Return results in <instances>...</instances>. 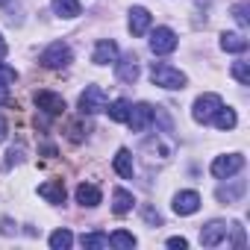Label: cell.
<instances>
[{"label": "cell", "mask_w": 250, "mask_h": 250, "mask_svg": "<svg viewBox=\"0 0 250 250\" xmlns=\"http://www.w3.org/2000/svg\"><path fill=\"white\" fill-rule=\"evenodd\" d=\"M150 80H153V85H162V88H171V91L186 88V83H188V77L180 68L168 65V62H153L150 65Z\"/></svg>", "instance_id": "1"}, {"label": "cell", "mask_w": 250, "mask_h": 250, "mask_svg": "<svg viewBox=\"0 0 250 250\" xmlns=\"http://www.w3.org/2000/svg\"><path fill=\"white\" fill-rule=\"evenodd\" d=\"M71 59H74V53H71V47H68L65 42H53V44L39 56V62H42L44 68H50V71H62V68H68Z\"/></svg>", "instance_id": "2"}, {"label": "cell", "mask_w": 250, "mask_h": 250, "mask_svg": "<svg viewBox=\"0 0 250 250\" xmlns=\"http://www.w3.org/2000/svg\"><path fill=\"white\" fill-rule=\"evenodd\" d=\"M109 106V97L100 85H85V91L80 94V112L83 115H97Z\"/></svg>", "instance_id": "3"}, {"label": "cell", "mask_w": 250, "mask_h": 250, "mask_svg": "<svg viewBox=\"0 0 250 250\" xmlns=\"http://www.w3.org/2000/svg\"><path fill=\"white\" fill-rule=\"evenodd\" d=\"M221 106H224V100H221L218 94H212V91H209V94H200V97L194 100V106H191V118H194L197 124H209L212 115H215Z\"/></svg>", "instance_id": "4"}, {"label": "cell", "mask_w": 250, "mask_h": 250, "mask_svg": "<svg viewBox=\"0 0 250 250\" xmlns=\"http://www.w3.org/2000/svg\"><path fill=\"white\" fill-rule=\"evenodd\" d=\"M244 168V156L241 153H227V156H215V162H212V177L215 180H229L232 174H238Z\"/></svg>", "instance_id": "5"}, {"label": "cell", "mask_w": 250, "mask_h": 250, "mask_svg": "<svg viewBox=\"0 0 250 250\" xmlns=\"http://www.w3.org/2000/svg\"><path fill=\"white\" fill-rule=\"evenodd\" d=\"M177 33L174 30H168V27H156L153 33H150V50L156 53V56H165V53H174L177 50Z\"/></svg>", "instance_id": "6"}, {"label": "cell", "mask_w": 250, "mask_h": 250, "mask_svg": "<svg viewBox=\"0 0 250 250\" xmlns=\"http://www.w3.org/2000/svg\"><path fill=\"white\" fill-rule=\"evenodd\" d=\"M153 118H156V112H153L150 103H136V106H130V118H127V124H130V130H133V133H145L150 124H153Z\"/></svg>", "instance_id": "7"}, {"label": "cell", "mask_w": 250, "mask_h": 250, "mask_svg": "<svg viewBox=\"0 0 250 250\" xmlns=\"http://www.w3.org/2000/svg\"><path fill=\"white\" fill-rule=\"evenodd\" d=\"M227 232H229V227H227L224 221H212V224H206V227L200 229V244H203V247H218V244L227 238Z\"/></svg>", "instance_id": "8"}, {"label": "cell", "mask_w": 250, "mask_h": 250, "mask_svg": "<svg viewBox=\"0 0 250 250\" xmlns=\"http://www.w3.org/2000/svg\"><path fill=\"white\" fill-rule=\"evenodd\" d=\"M36 106L47 115H62L65 112V100L56 91H36Z\"/></svg>", "instance_id": "9"}, {"label": "cell", "mask_w": 250, "mask_h": 250, "mask_svg": "<svg viewBox=\"0 0 250 250\" xmlns=\"http://www.w3.org/2000/svg\"><path fill=\"white\" fill-rule=\"evenodd\" d=\"M115 74H118L121 83H130V85H133V83L139 80V59H136L133 53H127L121 62H115Z\"/></svg>", "instance_id": "10"}, {"label": "cell", "mask_w": 250, "mask_h": 250, "mask_svg": "<svg viewBox=\"0 0 250 250\" xmlns=\"http://www.w3.org/2000/svg\"><path fill=\"white\" fill-rule=\"evenodd\" d=\"M115 59H118V44L112 39H100L97 47H94V53H91V62L94 65H109Z\"/></svg>", "instance_id": "11"}, {"label": "cell", "mask_w": 250, "mask_h": 250, "mask_svg": "<svg viewBox=\"0 0 250 250\" xmlns=\"http://www.w3.org/2000/svg\"><path fill=\"white\" fill-rule=\"evenodd\" d=\"M200 209V194L197 191H180L174 197V212L177 215H194Z\"/></svg>", "instance_id": "12"}, {"label": "cell", "mask_w": 250, "mask_h": 250, "mask_svg": "<svg viewBox=\"0 0 250 250\" xmlns=\"http://www.w3.org/2000/svg\"><path fill=\"white\" fill-rule=\"evenodd\" d=\"M150 12L145 9V6H133L130 9V33L133 36H145L147 30H150Z\"/></svg>", "instance_id": "13"}, {"label": "cell", "mask_w": 250, "mask_h": 250, "mask_svg": "<svg viewBox=\"0 0 250 250\" xmlns=\"http://www.w3.org/2000/svg\"><path fill=\"white\" fill-rule=\"evenodd\" d=\"M39 194H42L47 203H53V206H62V203H65V186H62V180L42 183V186H39Z\"/></svg>", "instance_id": "14"}, {"label": "cell", "mask_w": 250, "mask_h": 250, "mask_svg": "<svg viewBox=\"0 0 250 250\" xmlns=\"http://www.w3.org/2000/svg\"><path fill=\"white\" fill-rule=\"evenodd\" d=\"M100 188L97 186H91V183H80L77 186V203L80 206H88V209H94V206H100Z\"/></svg>", "instance_id": "15"}, {"label": "cell", "mask_w": 250, "mask_h": 250, "mask_svg": "<svg viewBox=\"0 0 250 250\" xmlns=\"http://www.w3.org/2000/svg\"><path fill=\"white\" fill-rule=\"evenodd\" d=\"M112 165H115V171H118L124 180H133V171H136V168H133V153H130L127 147H121V150L115 153V162H112Z\"/></svg>", "instance_id": "16"}, {"label": "cell", "mask_w": 250, "mask_h": 250, "mask_svg": "<svg viewBox=\"0 0 250 250\" xmlns=\"http://www.w3.org/2000/svg\"><path fill=\"white\" fill-rule=\"evenodd\" d=\"M133 203H136V200H133V194H130L127 188H115V191H112V212H115V215H127V212L133 209Z\"/></svg>", "instance_id": "17"}, {"label": "cell", "mask_w": 250, "mask_h": 250, "mask_svg": "<svg viewBox=\"0 0 250 250\" xmlns=\"http://www.w3.org/2000/svg\"><path fill=\"white\" fill-rule=\"evenodd\" d=\"M221 50H227V53H244L247 50V39L241 33H224L221 36Z\"/></svg>", "instance_id": "18"}, {"label": "cell", "mask_w": 250, "mask_h": 250, "mask_svg": "<svg viewBox=\"0 0 250 250\" xmlns=\"http://www.w3.org/2000/svg\"><path fill=\"white\" fill-rule=\"evenodd\" d=\"M212 121H215V127H218V130H232L235 124H238L235 109H229V106H221V109L212 115Z\"/></svg>", "instance_id": "19"}, {"label": "cell", "mask_w": 250, "mask_h": 250, "mask_svg": "<svg viewBox=\"0 0 250 250\" xmlns=\"http://www.w3.org/2000/svg\"><path fill=\"white\" fill-rule=\"evenodd\" d=\"M109 118L112 121H118V124H127V118H130V100H124V97H118L115 103H109Z\"/></svg>", "instance_id": "20"}, {"label": "cell", "mask_w": 250, "mask_h": 250, "mask_svg": "<svg viewBox=\"0 0 250 250\" xmlns=\"http://www.w3.org/2000/svg\"><path fill=\"white\" fill-rule=\"evenodd\" d=\"M53 12L59 18H77L80 15V0H53Z\"/></svg>", "instance_id": "21"}, {"label": "cell", "mask_w": 250, "mask_h": 250, "mask_svg": "<svg viewBox=\"0 0 250 250\" xmlns=\"http://www.w3.org/2000/svg\"><path fill=\"white\" fill-rule=\"evenodd\" d=\"M80 244L88 247V250H103V247H109V235L106 232H88V235L80 238Z\"/></svg>", "instance_id": "22"}, {"label": "cell", "mask_w": 250, "mask_h": 250, "mask_svg": "<svg viewBox=\"0 0 250 250\" xmlns=\"http://www.w3.org/2000/svg\"><path fill=\"white\" fill-rule=\"evenodd\" d=\"M109 244H115V247H121V250H130V247H136V235L127 232V229H118V232L109 235Z\"/></svg>", "instance_id": "23"}, {"label": "cell", "mask_w": 250, "mask_h": 250, "mask_svg": "<svg viewBox=\"0 0 250 250\" xmlns=\"http://www.w3.org/2000/svg\"><path fill=\"white\" fill-rule=\"evenodd\" d=\"M71 244H74L71 229H56V232H50V247H53V250H68Z\"/></svg>", "instance_id": "24"}, {"label": "cell", "mask_w": 250, "mask_h": 250, "mask_svg": "<svg viewBox=\"0 0 250 250\" xmlns=\"http://www.w3.org/2000/svg\"><path fill=\"white\" fill-rule=\"evenodd\" d=\"M244 194V180H238L235 186H229V188H218V200L221 203H232V200H238Z\"/></svg>", "instance_id": "25"}, {"label": "cell", "mask_w": 250, "mask_h": 250, "mask_svg": "<svg viewBox=\"0 0 250 250\" xmlns=\"http://www.w3.org/2000/svg\"><path fill=\"white\" fill-rule=\"evenodd\" d=\"M232 77L241 83V85H250V62H244V59H238L235 65H232Z\"/></svg>", "instance_id": "26"}, {"label": "cell", "mask_w": 250, "mask_h": 250, "mask_svg": "<svg viewBox=\"0 0 250 250\" xmlns=\"http://www.w3.org/2000/svg\"><path fill=\"white\" fill-rule=\"evenodd\" d=\"M15 80H18V71L0 62V91H3V88H9V85H15Z\"/></svg>", "instance_id": "27"}, {"label": "cell", "mask_w": 250, "mask_h": 250, "mask_svg": "<svg viewBox=\"0 0 250 250\" xmlns=\"http://www.w3.org/2000/svg\"><path fill=\"white\" fill-rule=\"evenodd\" d=\"M142 215H145V221H147V224H153V227H162V215H159L153 206H145V209H142Z\"/></svg>", "instance_id": "28"}, {"label": "cell", "mask_w": 250, "mask_h": 250, "mask_svg": "<svg viewBox=\"0 0 250 250\" xmlns=\"http://www.w3.org/2000/svg\"><path fill=\"white\" fill-rule=\"evenodd\" d=\"M21 159H24V147L18 145V147H12V150H9V159H6V168H12V165H18Z\"/></svg>", "instance_id": "29"}, {"label": "cell", "mask_w": 250, "mask_h": 250, "mask_svg": "<svg viewBox=\"0 0 250 250\" xmlns=\"http://www.w3.org/2000/svg\"><path fill=\"white\" fill-rule=\"evenodd\" d=\"M232 15H235V21H238L241 27H247V6H244V3H238V6L232 9Z\"/></svg>", "instance_id": "30"}, {"label": "cell", "mask_w": 250, "mask_h": 250, "mask_svg": "<svg viewBox=\"0 0 250 250\" xmlns=\"http://www.w3.org/2000/svg\"><path fill=\"white\" fill-rule=\"evenodd\" d=\"M168 247H174V250H186V247H188V241H186V238H180V235H174V238H168Z\"/></svg>", "instance_id": "31"}, {"label": "cell", "mask_w": 250, "mask_h": 250, "mask_svg": "<svg viewBox=\"0 0 250 250\" xmlns=\"http://www.w3.org/2000/svg\"><path fill=\"white\" fill-rule=\"evenodd\" d=\"M6 136H9V124H6L3 115H0V142H6Z\"/></svg>", "instance_id": "32"}, {"label": "cell", "mask_w": 250, "mask_h": 250, "mask_svg": "<svg viewBox=\"0 0 250 250\" xmlns=\"http://www.w3.org/2000/svg\"><path fill=\"white\" fill-rule=\"evenodd\" d=\"M6 50H9V47H6V42H3V36H0V62H3V59H6Z\"/></svg>", "instance_id": "33"}]
</instances>
